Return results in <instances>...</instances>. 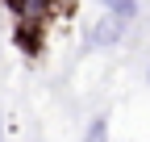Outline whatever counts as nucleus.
Segmentation results:
<instances>
[{"mask_svg":"<svg viewBox=\"0 0 150 142\" xmlns=\"http://www.w3.org/2000/svg\"><path fill=\"white\" fill-rule=\"evenodd\" d=\"M121 25H125L121 17H112V13H108L104 21H96V29H92V42H96V46H112V42L121 38Z\"/></svg>","mask_w":150,"mask_h":142,"instance_id":"nucleus-1","label":"nucleus"},{"mask_svg":"<svg viewBox=\"0 0 150 142\" xmlns=\"http://www.w3.org/2000/svg\"><path fill=\"white\" fill-rule=\"evenodd\" d=\"M100 4H104V13L121 17V21H129V17L138 13V0H100Z\"/></svg>","mask_w":150,"mask_h":142,"instance_id":"nucleus-2","label":"nucleus"},{"mask_svg":"<svg viewBox=\"0 0 150 142\" xmlns=\"http://www.w3.org/2000/svg\"><path fill=\"white\" fill-rule=\"evenodd\" d=\"M83 142H108V117H92V126H88Z\"/></svg>","mask_w":150,"mask_h":142,"instance_id":"nucleus-3","label":"nucleus"},{"mask_svg":"<svg viewBox=\"0 0 150 142\" xmlns=\"http://www.w3.org/2000/svg\"><path fill=\"white\" fill-rule=\"evenodd\" d=\"M8 4H17V0H8Z\"/></svg>","mask_w":150,"mask_h":142,"instance_id":"nucleus-4","label":"nucleus"}]
</instances>
